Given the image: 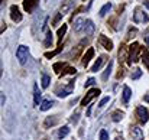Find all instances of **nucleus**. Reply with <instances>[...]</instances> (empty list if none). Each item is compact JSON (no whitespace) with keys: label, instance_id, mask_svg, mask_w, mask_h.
<instances>
[{"label":"nucleus","instance_id":"obj_1","mask_svg":"<svg viewBox=\"0 0 149 140\" xmlns=\"http://www.w3.org/2000/svg\"><path fill=\"white\" fill-rule=\"evenodd\" d=\"M28 55H29V48L25 46V45L17 46V51H16V58H17V61H19V64H20V65H23V64L26 62Z\"/></svg>","mask_w":149,"mask_h":140},{"label":"nucleus","instance_id":"obj_2","mask_svg":"<svg viewBox=\"0 0 149 140\" xmlns=\"http://www.w3.org/2000/svg\"><path fill=\"white\" fill-rule=\"evenodd\" d=\"M142 49L141 46L138 45V44H132L130 48H129V64H132V62H138L139 61V52H141Z\"/></svg>","mask_w":149,"mask_h":140},{"label":"nucleus","instance_id":"obj_3","mask_svg":"<svg viewBox=\"0 0 149 140\" xmlns=\"http://www.w3.org/2000/svg\"><path fill=\"white\" fill-rule=\"evenodd\" d=\"M148 20H149L148 15H146L145 12H142L141 7H136V9H135V13H133V22H135V23H145V22H148Z\"/></svg>","mask_w":149,"mask_h":140},{"label":"nucleus","instance_id":"obj_4","mask_svg":"<svg viewBox=\"0 0 149 140\" xmlns=\"http://www.w3.org/2000/svg\"><path fill=\"white\" fill-rule=\"evenodd\" d=\"M136 116H138V119H139V121L141 123H146L149 120V111L146 107H143V105H139L138 108H136Z\"/></svg>","mask_w":149,"mask_h":140},{"label":"nucleus","instance_id":"obj_5","mask_svg":"<svg viewBox=\"0 0 149 140\" xmlns=\"http://www.w3.org/2000/svg\"><path fill=\"white\" fill-rule=\"evenodd\" d=\"M99 94H100V90H99V88H93V90H90L88 93L86 94V97L83 98V101H81V105H84V107H86V105H88V104L91 103V100H93V98H96Z\"/></svg>","mask_w":149,"mask_h":140},{"label":"nucleus","instance_id":"obj_6","mask_svg":"<svg viewBox=\"0 0 149 140\" xmlns=\"http://www.w3.org/2000/svg\"><path fill=\"white\" fill-rule=\"evenodd\" d=\"M38 1H39V0H23V9H25L28 13H32V12L36 9Z\"/></svg>","mask_w":149,"mask_h":140},{"label":"nucleus","instance_id":"obj_7","mask_svg":"<svg viewBox=\"0 0 149 140\" xmlns=\"http://www.w3.org/2000/svg\"><path fill=\"white\" fill-rule=\"evenodd\" d=\"M99 44L103 48H104L106 51H111V49H113V42H111V41H110L107 36H104V35H100Z\"/></svg>","mask_w":149,"mask_h":140},{"label":"nucleus","instance_id":"obj_8","mask_svg":"<svg viewBox=\"0 0 149 140\" xmlns=\"http://www.w3.org/2000/svg\"><path fill=\"white\" fill-rule=\"evenodd\" d=\"M10 17H12L13 22H20L22 20V13H20L17 6H12L10 7Z\"/></svg>","mask_w":149,"mask_h":140},{"label":"nucleus","instance_id":"obj_9","mask_svg":"<svg viewBox=\"0 0 149 140\" xmlns=\"http://www.w3.org/2000/svg\"><path fill=\"white\" fill-rule=\"evenodd\" d=\"M130 134H132L133 140H143V130L139 126H133L130 130Z\"/></svg>","mask_w":149,"mask_h":140},{"label":"nucleus","instance_id":"obj_10","mask_svg":"<svg viewBox=\"0 0 149 140\" xmlns=\"http://www.w3.org/2000/svg\"><path fill=\"white\" fill-rule=\"evenodd\" d=\"M93 56H94V49H93V48H88V49H87V52L84 53L83 59H81L83 67H87V65H88V62L91 61V58H93Z\"/></svg>","mask_w":149,"mask_h":140},{"label":"nucleus","instance_id":"obj_11","mask_svg":"<svg viewBox=\"0 0 149 140\" xmlns=\"http://www.w3.org/2000/svg\"><path fill=\"white\" fill-rule=\"evenodd\" d=\"M74 84H75V82H74V80H71V81H70V84H68L65 88H62V90H58V91H56V94H58L59 97H67L68 94H71L72 88H74Z\"/></svg>","mask_w":149,"mask_h":140},{"label":"nucleus","instance_id":"obj_12","mask_svg":"<svg viewBox=\"0 0 149 140\" xmlns=\"http://www.w3.org/2000/svg\"><path fill=\"white\" fill-rule=\"evenodd\" d=\"M130 97H132V90H130L127 85H125V87H123V94H122V101H123L125 104H127L129 100H130Z\"/></svg>","mask_w":149,"mask_h":140},{"label":"nucleus","instance_id":"obj_13","mask_svg":"<svg viewBox=\"0 0 149 140\" xmlns=\"http://www.w3.org/2000/svg\"><path fill=\"white\" fill-rule=\"evenodd\" d=\"M41 91H39V88H38V84H35L33 85V104L35 105H39V103H41Z\"/></svg>","mask_w":149,"mask_h":140},{"label":"nucleus","instance_id":"obj_14","mask_svg":"<svg viewBox=\"0 0 149 140\" xmlns=\"http://www.w3.org/2000/svg\"><path fill=\"white\" fill-rule=\"evenodd\" d=\"M86 22H87L86 19H83V17H78V19L74 22V30H75V32H80L83 28H86V25H84Z\"/></svg>","mask_w":149,"mask_h":140},{"label":"nucleus","instance_id":"obj_15","mask_svg":"<svg viewBox=\"0 0 149 140\" xmlns=\"http://www.w3.org/2000/svg\"><path fill=\"white\" fill-rule=\"evenodd\" d=\"M94 29H96L94 23H93L91 20H87V22H86V28H84V30H86V35L91 36V35L94 33Z\"/></svg>","mask_w":149,"mask_h":140},{"label":"nucleus","instance_id":"obj_16","mask_svg":"<svg viewBox=\"0 0 149 140\" xmlns=\"http://www.w3.org/2000/svg\"><path fill=\"white\" fill-rule=\"evenodd\" d=\"M104 61H106V58H104V56H100L99 59L94 62V65L91 67V71H93V72H97V71L100 69V67L103 65V62H104Z\"/></svg>","mask_w":149,"mask_h":140},{"label":"nucleus","instance_id":"obj_17","mask_svg":"<svg viewBox=\"0 0 149 140\" xmlns=\"http://www.w3.org/2000/svg\"><path fill=\"white\" fill-rule=\"evenodd\" d=\"M111 68H113V62L110 61V62H109V65L106 67V71H104V72H103V75H101L103 81H106V80L110 77V74H111Z\"/></svg>","mask_w":149,"mask_h":140},{"label":"nucleus","instance_id":"obj_18","mask_svg":"<svg viewBox=\"0 0 149 140\" xmlns=\"http://www.w3.org/2000/svg\"><path fill=\"white\" fill-rule=\"evenodd\" d=\"M56 123H58L56 117H55V116H52V117H47V119H45V123H44V126L48 129L49 126H55Z\"/></svg>","mask_w":149,"mask_h":140},{"label":"nucleus","instance_id":"obj_19","mask_svg":"<svg viewBox=\"0 0 149 140\" xmlns=\"http://www.w3.org/2000/svg\"><path fill=\"white\" fill-rule=\"evenodd\" d=\"M49 82H51L49 75L42 74V80H41V85H42V88H48V87H49Z\"/></svg>","mask_w":149,"mask_h":140},{"label":"nucleus","instance_id":"obj_20","mask_svg":"<svg viewBox=\"0 0 149 140\" xmlns=\"http://www.w3.org/2000/svg\"><path fill=\"white\" fill-rule=\"evenodd\" d=\"M123 117H125V113H123V111H114V113L111 114V120H113L114 123L120 121Z\"/></svg>","mask_w":149,"mask_h":140},{"label":"nucleus","instance_id":"obj_21","mask_svg":"<svg viewBox=\"0 0 149 140\" xmlns=\"http://www.w3.org/2000/svg\"><path fill=\"white\" fill-rule=\"evenodd\" d=\"M110 9H111V3H106V4H104V6L100 9L99 15L101 16V17H103V16H106V15L109 13V10H110Z\"/></svg>","mask_w":149,"mask_h":140},{"label":"nucleus","instance_id":"obj_22","mask_svg":"<svg viewBox=\"0 0 149 140\" xmlns=\"http://www.w3.org/2000/svg\"><path fill=\"white\" fill-rule=\"evenodd\" d=\"M68 133H70V127H68V126H64V127L59 129V132H58V139H64Z\"/></svg>","mask_w":149,"mask_h":140},{"label":"nucleus","instance_id":"obj_23","mask_svg":"<svg viewBox=\"0 0 149 140\" xmlns=\"http://www.w3.org/2000/svg\"><path fill=\"white\" fill-rule=\"evenodd\" d=\"M54 105V101H49V100H45V101H42V104H41V110L42 111H47V110H49L51 107Z\"/></svg>","mask_w":149,"mask_h":140},{"label":"nucleus","instance_id":"obj_24","mask_svg":"<svg viewBox=\"0 0 149 140\" xmlns=\"http://www.w3.org/2000/svg\"><path fill=\"white\" fill-rule=\"evenodd\" d=\"M70 9H71V0H67V1L62 4V7H61L59 13H61V15H65V13H67Z\"/></svg>","mask_w":149,"mask_h":140},{"label":"nucleus","instance_id":"obj_25","mask_svg":"<svg viewBox=\"0 0 149 140\" xmlns=\"http://www.w3.org/2000/svg\"><path fill=\"white\" fill-rule=\"evenodd\" d=\"M141 77H142V71H141L139 68L132 69V74H130V78H132V80H139Z\"/></svg>","mask_w":149,"mask_h":140},{"label":"nucleus","instance_id":"obj_26","mask_svg":"<svg viewBox=\"0 0 149 140\" xmlns=\"http://www.w3.org/2000/svg\"><path fill=\"white\" fill-rule=\"evenodd\" d=\"M142 59H143L145 65L149 68V51L146 49V48H143V49H142Z\"/></svg>","mask_w":149,"mask_h":140},{"label":"nucleus","instance_id":"obj_27","mask_svg":"<svg viewBox=\"0 0 149 140\" xmlns=\"http://www.w3.org/2000/svg\"><path fill=\"white\" fill-rule=\"evenodd\" d=\"M65 32H67V25H62V28L58 29V41H59V44L62 42V38H64Z\"/></svg>","mask_w":149,"mask_h":140},{"label":"nucleus","instance_id":"obj_28","mask_svg":"<svg viewBox=\"0 0 149 140\" xmlns=\"http://www.w3.org/2000/svg\"><path fill=\"white\" fill-rule=\"evenodd\" d=\"M44 45L47 48H49L52 45V33H51V30L47 32V36H45V42H44Z\"/></svg>","mask_w":149,"mask_h":140},{"label":"nucleus","instance_id":"obj_29","mask_svg":"<svg viewBox=\"0 0 149 140\" xmlns=\"http://www.w3.org/2000/svg\"><path fill=\"white\" fill-rule=\"evenodd\" d=\"M126 58V46L122 45L120 46V51H119V61H123Z\"/></svg>","mask_w":149,"mask_h":140},{"label":"nucleus","instance_id":"obj_30","mask_svg":"<svg viewBox=\"0 0 149 140\" xmlns=\"http://www.w3.org/2000/svg\"><path fill=\"white\" fill-rule=\"evenodd\" d=\"M61 51H62V46H58V49L54 51V52H47V53H45V58H54V56H55L56 53H59Z\"/></svg>","mask_w":149,"mask_h":140},{"label":"nucleus","instance_id":"obj_31","mask_svg":"<svg viewBox=\"0 0 149 140\" xmlns=\"http://www.w3.org/2000/svg\"><path fill=\"white\" fill-rule=\"evenodd\" d=\"M64 67H65V64H64V62H56V64H54V71L59 74V72H61L59 69H62Z\"/></svg>","mask_w":149,"mask_h":140},{"label":"nucleus","instance_id":"obj_32","mask_svg":"<svg viewBox=\"0 0 149 140\" xmlns=\"http://www.w3.org/2000/svg\"><path fill=\"white\" fill-rule=\"evenodd\" d=\"M67 74H71V75H74V74H75V68H72V67H68V68H67V69L62 72V77H64V75H67Z\"/></svg>","mask_w":149,"mask_h":140},{"label":"nucleus","instance_id":"obj_33","mask_svg":"<svg viewBox=\"0 0 149 140\" xmlns=\"http://www.w3.org/2000/svg\"><path fill=\"white\" fill-rule=\"evenodd\" d=\"M100 140H109V133L103 129V130H100Z\"/></svg>","mask_w":149,"mask_h":140},{"label":"nucleus","instance_id":"obj_34","mask_svg":"<svg viewBox=\"0 0 149 140\" xmlns=\"http://www.w3.org/2000/svg\"><path fill=\"white\" fill-rule=\"evenodd\" d=\"M62 16H64V15H61V13L58 12V15H56V16L54 17V20H52V25H58V22L62 19Z\"/></svg>","mask_w":149,"mask_h":140},{"label":"nucleus","instance_id":"obj_35","mask_svg":"<svg viewBox=\"0 0 149 140\" xmlns=\"http://www.w3.org/2000/svg\"><path fill=\"white\" fill-rule=\"evenodd\" d=\"M109 101H110V97H104V98H103V100L99 103V107H100V108H101V107H104Z\"/></svg>","mask_w":149,"mask_h":140},{"label":"nucleus","instance_id":"obj_36","mask_svg":"<svg viewBox=\"0 0 149 140\" xmlns=\"http://www.w3.org/2000/svg\"><path fill=\"white\" fill-rule=\"evenodd\" d=\"M94 82H96V80H94V78H88V80H87V82H86V87H91Z\"/></svg>","mask_w":149,"mask_h":140},{"label":"nucleus","instance_id":"obj_37","mask_svg":"<svg viewBox=\"0 0 149 140\" xmlns=\"http://www.w3.org/2000/svg\"><path fill=\"white\" fill-rule=\"evenodd\" d=\"M135 35H136V29H130L127 33V38H135Z\"/></svg>","mask_w":149,"mask_h":140},{"label":"nucleus","instance_id":"obj_38","mask_svg":"<svg viewBox=\"0 0 149 140\" xmlns=\"http://www.w3.org/2000/svg\"><path fill=\"white\" fill-rule=\"evenodd\" d=\"M78 116H80V113H78V111H77L75 114H72V119H71V121H72V123H77V121H78Z\"/></svg>","mask_w":149,"mask_h":140},{"label":"nucleus","instance_id":"obj_39","mask_svg":"<svg viewBox=\"0 0 149 140\" xmlns=\"http://www.w3.org/2000/svg\"><path fill=\"white\" fill-rule=\"evenodd\" d=\"M0 95H1V100H0V104H1V105H4V101H6V97H4V94H3V93L0 94Z\"/></svg>","mask_w":149,"mask_h":140},{"label":"nucleus","instance_id":"obj_40","mask_svg":"<svg viewBox=\"0 0 149 140\" xmlns=\"http://www.w3.org/2000/svg\"><path fill=\"white\" fill-rule=\"evenodd\" d=\"M145 42H146V45L149 46V32L146 33V35H145Z\"/></svg>","mask_w":149,"mask_h":140},{"label":"nucleus","instance_id":"obj_41","mask_svg":"<svg viewBox=\"0 0 149 140\" xmlns=\"http://www.w3.org/2000/svg\"><path fill=\"white\" fill-rule=\"evenodd\" d=\"M143 101H146V103H149V94H146V95L143 97Z\"/></svg>","mask_w":149,"mask_h":140},{"label":"nucleus","instance_id":"obj_42","mask_svg":"<svg viewBox=\"0 0 149 140\" xmlns=\"http://www.w3.org/2000/svg\"><path fill=\"white\" fill-rule=\"evenodd\" d=\"M143 4H145V6H146V7L149 9V1H143Z\"/></svg>","mask_w":149,"mask_h":140},{"label":"nucleus","instance_id":"obj_43","mask_svg":"<svg viewBox=\"0 0 149 140\" xmlns=\"http://www.w3.org/2000/svg\"><path fill=\"white\" fill-rule=\"evenodd\" d=\"M114 140H123V137H116Z\"/></svg>","mask_w":149,"mask_h":140}]
</instances>
